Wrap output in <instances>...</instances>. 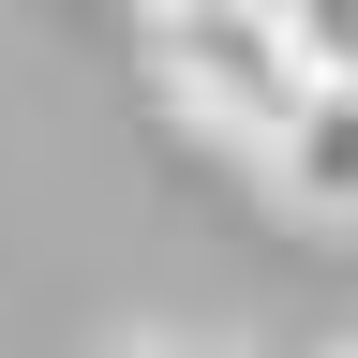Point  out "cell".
I'll use <instances>...</instances> for the list:
<instances>
[{
    "instance_id": "obj_1",
    "label": "cell",
    "mask_w": 358,
    "mask_h": 358,
    "mask_svg": "<svg viewBox=\"0 0 358 358\" xmlns=\"http://www.w3.org/2000/svg\"><path fill=\"white\" fill-rule=\"evenodd\" d=\"M150 75H164V105L194 120V134H224V150H254V164H284V134L313 120V60H299V30L254 15V0L150 15Z\"/></svg>"
},
{
    "instance_id": "obj_2",
    "label": "cell",
    "mask_w": 358,
    "mask_h": 358,
    "mask_svg": "<svg viewBox=\"0 0 358 358\" xmlns=\"http://www.w3.org/2000/svg\"><path fill=\"white\" fill-rule=\"evenodd\" d=\"M268 179H284L313 224H358V90H313V120L284 134V164H268Z\"/></svg>"
},
{
    "instance_id": "obj_3",
    "label": "cell",
    "mask_w": 358,
    "mask_h": 358,
    "mask_svg": "<svg viewBox=\"0 0 358 358\" xmlns=\"http://www.w3.org/2000/svg\"><path fill=\"white\" fill-rule=\"evenodd\" d=\"M105 358H209V343H105Z\"/></svg>"
},
{
    "instance_id": "obj_4",
    "label": "cell",
    "mask_w": 358,
    "mask_h": 358,
    "mask_svg": "<svg viewBox=\"0 0 358 358\" xmlns=\"http://www.w3.org/2000/svg\"><path fill=\"white\" fill-rule=\"evenodd\" d=\"M329 358H358V343H329Z\"/></svg>"
}]
</instances>
